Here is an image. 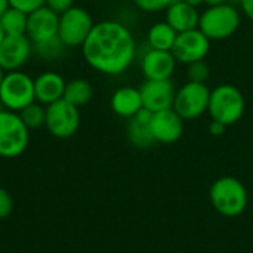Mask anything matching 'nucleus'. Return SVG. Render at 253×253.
<instances>
[{
  "mask_svg": "<svg viewBox=\"0 0 253 253\" xmlns=\"http://www.w3.org/2000/svg\"><path fill=\"white\" fill-rule=\"evenodd\" d=\"M84 61L105 76L125 73L136 56V42L130 30L113 19L96 22L82 46Z\"/></svg>",
  "mask_w": 253,
  "mask_h": 253,
  "instance_id": "f257e3e1",
  "label": "nucleus"
},
{
  "mask_svg": "<svg viewBox=\"0 0 253 253\" xmlns=\"http://www.w3.org/2000/svg\"><path fill=\"white\" fill-rule=\"evenodd\" d=\"M213 209L228 218L242 215L248 208V191L243 182L234 176H222L216 179L209 191Z\"/></svg>",
  "mask_w": 253,
  "mask_h": 253,
  "instance_id": "f03ea898",
  "label": "nucleus"
},
{
  "mask_svg": "<svg viewBox=\"0 0 253 253\" xmlns=\"http://www.w3.org/2000/svg\"><path fill=\"white\" fill-rule=\"evenodd\" d=\"M240 27V12L231 3L208 6L200 13L199 30L212 40H225Z\"/></svg>",
  "mask_w": 253,
  "mask_h": 253,
  "instance_id": "7ed1b4c3",
  "label": "nucleus"
},
{
  "mask_svg": "<svg viewBox=\"0 0 253 253\" xmlns=\"http://www.w3.org/2000/svg\"><path fill=\"white\" fill-rule=\"evenodd\" d=\"M246 102L243 93L233 84H219L211 90L208 113L212 120L221 122L225 126L237 123L245 114Z\"/></svg>",
  "mask_w": 253,
  "mask_h": 253,
  "instance_id": "20e7f679",
  "label": "nucleus"
},
{
  "mask_svg": "<svg viewBox=\"0 0 253 253\" xmlns=\"http://www.w3.org/2000/svg\"><path fill=\"white\" fill-rule=\"evenodd\" d=\"M30 142V129L19 113L0 110V157L15 159L21 156Z\"/></svg>",
  "mask_w": 253,
  "mask_h": 253,
  "instance_id": "39448f33",
  "label": "nucleus"
},
{
  "mask_svg": "<svg viewBox=\"0 0 253 253\" xmlns=\"http://www.w3.org/2000/svg\"><path fill=\"white\" fill-rule=\"evenodd\" d=\"M34 101V79L21 70L7 71L0 86V102L3 108L19 113Z\"/></svg>",
  "mask_w": 253,
  "mask_h": 253,
  "instance_id": "423d86ee",
  "label": "nucleus"
},
{
  "mask_svg": "<svg viewBox=\"0 0 253 253\" xmlns=\"http://www.w3.org/2000/svg\"><path fill=\"white\" fill-rule=\"evenodd\" d=\"M93 25V18L86 9L73 6L59 15L58 37L65 47H82Z\"/></svg>",
  "mask_w": 253,
  "mask_h": 253,
  "instance_id": "0eeeda50",
  "label": "nucleus"
},
{
  "mask_svg": "<svg viewBox=\"0 0 253 253\" xmlns=\"http://www.w3.org/2000/svg\"><path fill=\"white\" fill-rule=\"evenodd\" d=\"M47 132L58 139H68L80 127V111L79 107L70 104L64 98L46 107Z\"/></svg>",
  "mask_w": 253,
  "mask_h": 253,
  "instance_id": "6e6552de",
  "label": "nucleus"
},
{
  "mask_svg": "<svg viewBox=\"0 0 253 253\" xmlns=\"http://www.w3.org/2000/svg\"><path fill=\"white\" fill-rule=\"evenodd\" d=\"M209 98L211 89L206 83H194L188 80L176 90L173 110L184 120H194L208 111Z\"/></svg>",
  "mask_w": 253,
  "mask_h": 253,
  "instance_id": "1a4fd4ad",
  "label": "nucleus"
},
{
  "mask_svg": "<svg viewBox=\"0 0 253 253\" xmlns=\"http://www.w3.org/2000/svg\"><path fill=\"white\" fill-rule=\"evenodd\" d=\"M211 50V40L199 30H188L184 33H178L175 44L172 47V55L176 62L181 64H193L197 61H203Z\"/></svg>",
  "mask_w": 253,
  "mask_h": 253,
  "instance_id": "9d476101",
  "label": "nucleus"
},
{
  "mask_svg": "<svg viewBox=\"0 0 253 253\" xmlns=\"http://www.w3.org/2000/svg\"><path fill=\"white\" fill-rule=\"evenodd\" d=\"M34 52V44L27 36H6L0 44V67L7 71L21 70Z\"/></svg>",
  "mask_w": 253,
  "mask_h": 253,
  "instance_id": "9b49d317",
  "label": "nucleus"
},
{
  "mask_svg": "<svg viewBox=\"0 0 253 253\" xmlns=\"http://www.w3.org/2000/svg\"><path fill=\"white\" fill-rule=\"evenodd\" d=\"M142 96V105L151 113L173 108L176 95L175 84L170 79L166 80H145L139 87Z\"/></svg>",
  "mask_w": 253,
  "mask_h": 253,
  "instance_id": "f8f14e48",
  "label": "nucleus"
},
{
  "mask_svg": "<svg viewBox=\"0 0 253 253\" xmlns=\"http://www.w3.org/2000/svg\"><path fill=\"white\" fill-rule=\"evenodd\" d=\"M58 25L59 15L47 6H42L37 10L28 13L27 37L33 44L44 43L58 37Z\"/></svg>",
  "mask_w": 253,
  "mask_h": 253,
  "instance_id": "ddd939ff",
  "label": "nucleus"
},
{
  "mask_svg": "<svg viewBox=\"0 0 253 253\" xmlns=\"http://www.w3.org/2000/svg\"><path fill=\"white\" fill-rule=\"evenodd\" d=\"M150 129L156 142L173 144L184 133V119L173 108L157 111L151 116Z\"/></svg>",
  "mask_w": 253,
  "mask_h": 253,
  "instance_id": "4468645a",
  "label": "nucleus"
},
{
  "mask_svg": "<svg viewBox=\"0 0 253 253\" xmlns=\"http://www.w3.org/2000/svg\"><path fill=\"white\" fill-rule=\"evenodd\" d=\"M176 67V59L170 50L150 49L141 59V71L145 80L170 79Z\"/></svg>",
  "mask_w": 253,
  "mask_h": 253,
  "instance_id": "2eb2a0df",
  "label": "nucleus"
},
{
  "mask_svg": "<svg viewBox=\"0 0 253 253\" xmlns=\"http://www.w3.org/2000/svg\"><path fill=\"white\" fill-rule=\"evenodd\" d=\"M67 82L64 77L55 71H44L34 79V93L36 101L47 107L64 98Z\"/></svg>",
  "mask_w": 253,
  "mask_h": 253,
  "instance_id": "dca6fc26",
  "label": "nucleus"
},
{
  "mask_svg": "<svg viewBox=\"0 0 253 253\" xmlns=\"http://www.w3.org/2000/svg\"><path fill=\"white\" fill-rule=\"evenodd\" d=\"M200 13L197 7L185 3L184 0H173L166 9V22L176 31L184 33L199 28Z\"/></svg>",
  "mask_w": 253,
  "mask_h": 253,
  "instance_id": "f3484780",
  "label": "nucleus"
},
{
  "mask_svg": "<svg viewBox=\"0 0 253 253\" xmlns=\"http://www.w3.org/2000/svg\"><path fill=\"white\" fill-rule=\"evenodd\" d=\"M111 110L114 114L123 119H132L135 114H138L144 105H142V96L141 90L132 86H123L119 87L110 101Z\"/></svg>",
  "mask_w": 253,
  "mask_h": 253,
  "instance_id": "a211bd4d",
  "label": "nucleus"
},
{
  "mask_svg": "<svg viewBox=\"0 0 253 253\" xmlns=\"http://www.w3.org/2000/svg\"><path fill=\"white\" fill-rule=\"evenodd\" d=\"M153 113L142 108L138 114H135L127 125V139L136 148H150L156 144V139L150 129V120Z\"/></svg>",
  "mask_w": 253,
  "mask_h": 253,
  "instance_id": "6ab92c4d",
  "label": "nucleus"
},
{
  "mask_svg": "<svg viewBox=\"0 0 253 253\" xmlns=\"http://www.w3.org/2000/svg\"><path fill=\"white\" fill-rule=\"evenodd\" d=\"M178 33L166 22H156L147 34L148 39V44L151 49H157V50H172L175 40H176Z\"/></svg>",
  "mask_w": 253,
  "mask_h": 253,
  "instance_id": "aec40b11",
  "label": "nucleus"
},
{
  "mask_svg": "<svg viewBox=\"0 0 253 253\" xmlns=\"http://www.w3.org/2000/svg\"><path fill=\"white\" fill-rule=\"evenodd\" d=\"M93 98V86L86 79H74L67 82L64 90V99L76 107L89 104Z\"/></svg>",
  "mask_w": 253,
  "mask_h": 253,
  "instance_id": "412c9836",
  "label": "nucleus"
},
{
  "mask_svg": "<svg viewBox=\"0 0 253 253\" xmlns=\"http://www.w3.org/2000/svg\"><path fill=\"white\" fill-rule=\"evenodd\" d=\"M27 24L28 13L12 6L0 18V25L6 36H27Z\"/></svg>",
  "mask_w": 253,
  "mask_h": 253,
  "instance_id": "4be33fe9",
  "label": "nucleus"
},
{
  "mask_svg": "<svg viewBox=\"0 0 253 253\" xmlns=\"http://www.w3.org/2000/svg\"><path fill=\"white\" fill-rule=\"evenodd\" d=\"M19 116H21L22 122L25 123V126L30 130L39 129V127L44 126V122H46V107L42 105L40 102L34 101L33 104L27 105L24 110H21Z\"/></svg>",
  "mask_w": 253,
  "mask_h": 253,
  "instance_id": "5701e85b",
  "label": "nucleus"
},
{
  "mask_svg": "<svg viewBox=\"0 0 253 253\" xmlns=\"http://www.w3.org/2000/svg\"><path fill=\"white\" fill-rule=\"evenodd\" d=\"M65 49L67 47L64 46V43L61 42L59 37H55V39L47 40V42L40 43V44H34V52L42 59H47V61H53V59L61 58Z\"/></svg>",
  "mask_w": 253,
  "mask_h": 253,
  "instance_id": "b1692460",
  "label": "nucleus"
},
{
  "mask_svg": "<svg viewBox=\"0 0 253 253\" xmlns=\"http://www.w3.org/2000/svg\"><path fill=\"white\" fill-rule=\"evenodd\" d=\"M187 76H188V80L190 82H194V83H206V80L211 76L209 65L205 61H197V62L188 64Z\"/></svg>",
  "mask_w": 253,
  "mask_h": 253,
  "instance_id": "393cba45",
  "label": "nucleus"
},
{
  "mask_svg": "<svg viewBox=\"0 0 253 253\" xmlns=\"http://www.w3.org/2000/svg\"><path fill=\"white\" fill-rule=\"evenodd\" d=\"M133 4L147 13H156L160 10H166L173 0H132Z\"/></svg>",
  "mask_w": 253,
  "mask_h": 253,
  "instance_id": "a878e982",
  "label": "nucleus"
},
{
  "mask_svg": "<svg viewBox=\"0 0 253 253\" xmlns=\"http://www.w3.org/2000/svg\"><path fill=\"white\" fill-rule=\"evenodd\" d=\"M9 4L25 13H31L46 4V0H9Z\"/></svg>",
  "mask_w": 253,
  "mask_h": 253,
  "instance_id": "bb28decb",
  "label": "nucleus"
},
{
  "mask_svg": "<svg viewBox=\"0 0 253 253\" xmlns=\"http://www.w3.org/2000/svg\"><path fill=\"white\" fill-rule=\"evenodd\" d=\"M13 211V199L10 193L4 188H0V219H6Z\"/></svg>",
  "mask_w": 253,
  "mask_h": 253,
  "instance_id": "cd10ccee",
  "label": "nucleus"
},
{
  "mask_svg": "<svg viewBox=\"0 0 253 253\" xmlns=\"http://www.w3.org/2000/svg\"><path fill=\"white\" fill-rule=\"evenodd\" d=\"M44 6H47L49 9H52L53 12L61 15L62 12H65L74 6V0H46Z\"/></svg>",
  "mask_w": 253,
  "mask_h": 253,
  "instance_id": "c85d7f7f",
  "label": "nucleus"
},
{
  "mask_svg": "<svg viewBox=\"0 0 253 253\" xmlns=\"http://www.w3.org/2000/svg\"><path fill=\"white\" fill-rule=\"evenodd\" d=\"M225 127H227V126H225L224 123L216 122V120H212V123L209 125V132H211L213 136H221V135H224Z\"/></svg>",
  "mask_w": 253,
  "mask_h": 253,
  "instance_id": "c756f323",
  "label": "nucleus"
},
{
  "mask_svg": "<svg viewBox=\"0 0 253 253\" xmlns=\"http://www.w3.org/2000/svg\"><path fill=\"white\" fill-rule=\"evenodd\" d=\"M240 6H242V10L243 13L253 21V0H239Z\"/></svg>",
  "mask_w": 253,
  "mask_h": 253,
  "instance_id": "7c9ffc66",
  "label": "nucleus"
},
{
  "mask_svg": "<svg viewBox=\"0 0 253 253\" xmlns=\"http://www.w3.org/2000/svg\"><path fill=\"white\" fill-rule=\"evenodd\" d=\"M9 7H10L9 0H0V18H1V15H3Z\"/></svg>",
  "mask_w": 253,
  "mask_h": 253,
  "instance_id": "2f4dec72",
  "label": "nucleus"
},
{
  "mask_svg": "<svg viewBox=\"0 0 253 253\" xmlns=\"http://www.w3.org/2000/svg\"><path fill=\"white\" fill-rule=\"evenodd\" d=\"M230 0H205V3L208 6H218V4H224V3H228Z\"/></svg>",
  "mask_w": 253,
  "mask_h": 253,
  "instance_id": "473e14b6",
  "label": "nucleus"
},
{
  "mask_svg": "<svg viewBox=\"0 0 253 253\" xmlns=\"http://www.w3.org/2000/svg\"><path fill=\"white\" fill-rule=\"evenodd\" d=\"M185 3H188V4H191V6H194V7H199L202 3H205V0H184Z\"/></svg>",
  "mask_w": 253,
  "mask_h": 253,
  "instance_id": "72a5a7b5",
  "label": "nucleus"
},
{
  "mask_svg": "<svg viewBox=\"0 0 253 253\" xmlns=\"http://www.w3.org/2000/svg\"><path fill=\"white\" fill-rule=\"evenodd\" d=\"M4 37H6V34H4V31H3V28H1V25H0V44H1V42L4 40Z\"/></svg>",
  "mask_w": 253,
  "mask_h": 253,
  "instance_id": "f704fd0d",
  "label": "nucleus"
},
{
  "mask_svg": "<svg viewBox=\"0 0 253 253\" xmlns=\"http://www.w3.org/2000/svg\"><path fill=\"white\" fill-rule=\"evenodd\" d=\"M4 74H6V71L0 67V86H1V82H3V77H4Z\"/></svg>",
  "mask_w": 253,
  "mask_h": 253,
  "instance_id": "c9c22d12",
  "label": "nucleus"
}]
</instances>
